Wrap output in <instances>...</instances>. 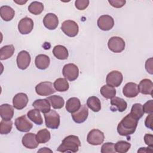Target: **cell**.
Masks as SVG:
<instances>
[{"instance_id":"1","label":"cell","mask_w":153,"mask_h":153,"mask_svg":"<svg viewBox=\"0 0 153 153\" xmlns=\"http://www.w3.org/2000/svg\"><path fill=\"white\" fill-rule=\"evenodd\" d=\"M137 123L138 120L128 114L118 124L117 131L120 135L123 136L131 135L135 132Z\"/></svg>"},{"instance_id":"2","label":"cell","mask_w":153,"mask_h":153,"mask_svg":"<svg viewBox=\"0 0 153 153\" xmlns=\"http://www.w3.org/2000/svg\"><path fill=\"white\" fill-rule=\"evenodd\" d=\"M80 146L81 142L79 137L75 135H69L63 139L57 151L61 152H76Z\"/></svg>"},{"instance_id":"3","label":"cell","mask_w":153,"mask_h":153,"mask_svg":"<svg viewBox=\"0 0 153 153\" xmlns=\"http://www.w3.org/2000/svg\"><path fill=\"white\" fill-rule=\"evenodd\" d=\"M45 126L51 129H57L60 125V115L54 110H50L44 114Z\"/></svg>"},{"instance_id":"4","label":"cell","mask_w":153,"mask_h":153,"mask_svg":"<svg viewBox=\"0 0 153 153\" xmlns=\"http://www.w3.org/2000/svg\"><path fill=\"white\" fill-rule=\"evenodd\" d=\"M61 29L66 35L69 37H74L78 33L79 27L75 21L68 20L62 23Z\"/></svg>"},{"instance_id":"5","label":"cell","mask_w":153,"mask_h":153,"mask_svg":"<svg viewBox=\"0 0 153 153\" xmlns=\"http://www.w3.org/2000/svg\"><path fill=\"white\" fill-rule=\"evenodd\" d=\"M62 74L66 79L69 81H73L76 79L79 75V69L75 64L68 63L63 66Z\"/></svg>"},{"instance_id":"6","label":"cell","mask_w":153,"mask_h":153,"mask_svg":"<svg viewBox=\"0 0 153 153\" xmlns=\"http://www.w3.org/2000/svg\"><path fill=\"white\" fill-rule=\"evenodd\" d=\"M105 139L104 133L99 129H93L89 131L87 137V142L92 145H101Z\"/></svg>"},{"instance_id":"7","label":"cell","mask_w":153,"mask_h":153,"mask_svg":"<svg viewBox=\"0 0 153 153\" xmlns=\"http://www.w3.org/2000/svg\"><path fill=\"white\" fill-rule=\"evenodd\" d=\"M108 46L111 51L118 53L124 50L126 44L123 38L119 36H112L108 40Z\"/></svg>"},{"instance_id":"8","label":"cell","mask_w":153,"mask_h":153,"mask_svg":"<svg viewBox=\"0 0 153 153\" xmlns=\"http://www.w3.org/2000/svg\"><path fill=\"white\" fill-rule=\"evenodd\" d=\"M53 83L49 81H44L39 83L35 87L37 94L42 96H47L56 92Z\"/></svg>"},{"instance_id":"9","label":"cell","mask_w":153,"mask_h":153,"mask_svg":"<svg viewBox=\"0 0 153 153\" xmlns=\"http://www.w3.org/2000/svg\"><path fill=\"white\" fill-rule=\"evenodd\" d=\"M123 80V74L118 71H112L106 76V82L107 85L113 87H119Z\"/></svg>"},{"instance_id":"10","label":"cell","mask_w":153,"mask_h":153,"mask_svg":"<svg viewBox=\"0 0 153 153\" xmlns=\"http://www.w3.org/2000/svg\"><path fill=\"white\" fill-rule=\"evenodd\" d=\"M14 124L16 128L21 132H28L33 127L32 123L25 115L17 118L15 120Z\"/></svg>"},{"instance_id":"11","label":"cell","mask_w":153,"mask_h":153,"mask_svg":"<svg viewBox=\"0 0 153 153\" xmlns=\"http://www.w3.org/2000/svg\"><path fill=\"white\" fill-rule=\"evenodd\" d=\"M31 58L29 53L25 50H22L19 53L17 56V65L20 69L25 70L27 68L30 63Z\"/></svg>"},{"instance_id":"12","label":"cell","mask_w":153,"mask_h":153,"mask_svg":"<svg viewBox=\"0 0 153 153\" xmlns=\"http://www.w3.org/2000/svg\"><path fill=\"white\" fill-rule=\"evenodd\" d=\"M88 115V109L86 105H82L80 108L76 112L72 113L71 116L76 123L80 124L84 123L87 118Z\"/></svg>"},{"instance_id":"13","label":"cell","mask_w":153,"mask_h":153,"mask_svg":"<svg viewBox=\"0 0 153 153\" xmlns=\"http://www.w3.org/2000/svg\"><path fill=\"white\" fill-rule=\"evenodd\" d=\"M33 28V20L27 17L22 19L18 24V29L22 35L29 34Z\"/></svg>"},{"instance_id":"14","label":"cell","mask_w":153,"mask_h":153,"mask_svg":"<svg viewBox=\"0 0 153 153\" xmlns=\"http://www.w3.org/2000/svg\"><path fill=\"white\" fill-rule=\"evenodd\" d=\"M97 26L102 30H111L114 25V19L109 15H102L97 20Z\"/></svg>"},{"instance_id":"15","label":"cell","mask_w":153,"mask_h":153,"mask_svg":"<svg viewBox=\"0 0 153 153\" xmlns=\"http://www.w3.org/2000/svg\"><path fill=\"white\" fill-rule=\"evenodd\" d=\"M28 103V97L24 93H19L16 94L13 99V107L18 110L23 109Z\"/></svg>"},{"instance_id":"16","label":"cell","mask_w":153,"mask_h":153,"mask_svg":"<svg viewBox=\"0 0 153 153\" xmlns=\"http://www.w3.org/2000/svg\"><path fill=\"white\" fill-rule=\"evenodd\" d=\"M22 142L25 148L30 149L36 148L39 145L36 139V135L33 133L25 134L22 138Z\"/></svg>"},{"instance_id":"17","label":"cell","mask_w":153,"mask_h":153,"mask_svg":"<svg viewBox=\"0 0 153 153\" xmlns=\"http://www.w3.org/2000/svg\"><path fill=\"white\" fill-rule=\"evenodd\" d=\"M44 26L49 30L55 29L59 25V19L57 16L53 13L47 14L43 19Z\"/></svg>"},{"instance_id":"18","label":"cell","mask_w":153,"mask_h":153,"mask_svg":"<svg viewBox=\"0 0 153 153\" xmlns=\"http://www.w3.org/2000/svg\"><path fill=\"white\" fill-rule=\"evenodd\" d=\"M139 93V91L138 85L134 82H128L124 86L123 88V93L126 97H135L137 96Z\"/></svg>"},{"instance_id":"19","label":"cell","mask_w":153,"mask_h":153,"mask_svg":"<svg viewBox=\"0 0 153 153\" xmlns=\"http://www.w3.org/2000/svg\"><path fill=\"white\" fill-rule=\"evenodd\" d=\"M111 105L112 111H118L120 112L124 111L127 107V103L123 99L115 96L111 99Z\"/></svg>"},{"instance_id":"20","label":"cell","mask_w":153,"mask_h":153,"mask_svg":"<svg viewBox=\"0 0 153 153\" xmlns=\"http://www.w3.org/2000/svg\"><path fill=\"white\" fill-rule=\"evenodd\" d=\"M138 88L139 92L143 94L152 95L153 91V84L149 79H143L141 80L138 85Z\"/></svg>"},{"instance_id":"21","label":"cell","mask_w":153,"mask_h":153,"mask_svg":"<svg viewBox=\"0 0 153 153\" xmlns=\"http://www.w3.org/2000/svg\"><path fill=\"white\" fill-rule=\"evenodd\" d=\"M0 115L4 120H11L14 115L13 107L8 103L1 105L0 106Z\"/></svg>"},{"instance_id":"22","label":"cell","mask_w":153,"mask_h":153,"mask_svg":"<svg viewBox=\"0 0 153 153\" xmlns=\"http://www.w3.org/2000/svg\"><path fill=\"white\" fill-rule=\"evenodd\" d=\"M50 59L49 57L45 54H39L36 56L35 63L36 67L41 70L46 69L50 65Z\"/></svg>"},{"instance_id":"23","label":"cell","mask_w":153,"mask_h":153,"mask_svg":"<svg viewBox=\"0 0 153 153\" xmlns=\"http://www.w3.org/2000/svg\"><path fill=\"white\" fill-rule=\"evenodd\" d=\"M32 106L43 114L51 110V105L47 99H36L33 102Z\"/></svg>"},{"instance_id":"24","label":"cell","mask_w":153,"mask_h":153,"mask_svg":"<svg viewBox=\"0 0 153 153\" xmlns=\"http://www.w3.org/2000/svg\"><path fill=\"white\" fill-rule=\"evenodd\" d=\"M15 15L14 10L10 6L3 5L0 8V16L5 22L11 20Z\"/></svg>"},{"instance_id":"25","label":"cell","mask_w":153,"mask_h":153,"mask_svg":"<svg viewBox=\"0 0 153 153\" xmlns=\"http://www.w3.org/2000/svg\"><path fill=\"white\" fill-rule=\"evenodd\" d=\"M81 102L77 97L69 98L66 103V109L69 113H74L77 111L81 107Z\"/></svg>"},{"instance_id":"26","label":"cell","mask_w":153,"mask_h":153,"mask_svg":"<svg viewBox=\"0 0 153 153\" xmlns=\"http://www.w3.org/2000/svg\"><path fill=\"white\" fill-rule=\"evenodd\" d=\"M53 54L55 57L59 60H66L69 56L67 48L62 45H56L53 49Z\"/></svg>"},{"instance_id":"27","label":"cell","mask_w":153,"mask_h":153,"mask_svg":"<svg viewBox=\"0 0 153 153\" xmlns=\"http://www.w3.org/2000/svg\"><path fill=\"white\" fill-rule=\"evenodd\" d=\"M47 99L49 101L51 106L56 109H61L65 104L64 99L62 97L57 95H53L48 97Z\"/></svg>"},{"instance_id":"28","label":"cell","mask_w":153,"mask_h":153,"mask_svg":"<svg viewBox=\"0 0 153 153\" xmlns=\"http://www.w3.org/2000/svg\"><path fill=\"white\" fill-rule=\"evenodd\" d=\"M27 116L29 120L36 125H42L43 123V120L40 111L36 108L29 111L27 113Z\"/></svg>"},{"instance_id":"29","label":"cell","mask_w":153,"mask_h":153,"mask_svg":"<svg viewBox=\"0 0 153 153\" xmlns=\"http://www.w3.org/2000/svg\"><path fill=\"white\" fill-rule=\"evenodd\" d=\"M87 106L95 112H97L101 109L100 100L96 96L89 97L87 100Z\"/></svg>"},{"instance_id":"30","label":"cell","mask_w":153,"mask_h":153,"mask_svg":"<svg viewBox=\"0 0 153 153\" xmlns=\"http://www.w3.org/2000/svg\"><path fill=\"white\" fill-rule=\"evenodd\" d=\"M14 47L13 45H7L0 49V59L1 60L10 58L14 53Z\"/></svg>"},{"instance_id":"31","label":"cell","mask_w":153,"mask_h":153,"mask_svg":"<svg viewBox=\"0 0 153 153\" xmlns=\"http://www.w3.org/2000/svg\"><path fill=\"white\" fill-rule=\"evenodd\" d=\"M100 92L102 96L107 99H111L116 95V90L115 88L109 85H103L100 88Z\"/></svg>"},{"instance_id":"32","label":"cell","mask_w":153,"mask_h":153,"mask_svg":"<svg viewBox=\"0 0 153 153\" xmlns=\"http://www.w3.org/2000/svg\"><path fill=\"white\" fill-rule=\"evenodd\" d=\"M53 85L55 89L57 91L60 92L66 91L69 89V83L67 81L66 79L63 78H59L56 79L53 84Z\"/></svg>"},{"instance_id":"33","label":"cell","mask_w":153,"mask_h":153,"mask_svg":"<svg viewBox=\"0 0 153 153\" xmlns=\"http://www.w3.org/2000/svg\"><path fill=\"white\" fill-rule=\"evenodd\" d=\"M50 133L46 128L40 130L36 134V139L39 143H45L48 142L50 139Z\"/></svg>"},{"instance_id":"34","label":"cell","mask_w":153,"mask_h":153,"mask_svg":"<svg viewBox=\"0 0 153 153\" xmlns=\"http://www.w3.org/2000/svg\"><path fill=\"white\" fill-rule=\"evenodd\" d=\"M28 10L30 13L34 15H39L44 10V5L42 2L33 1L29 5Z\"/></svg>"},{"instance_id":"35","label":"cell","mask_w":153,"mask_h":153,"mask_svg":"<svg viewBox=\"0 0 153 153\" xmlns=\"http://www.w3.org/2000/svg\"><path fill=\"white\" fill-rule=\"evenodd\" d=\"M133 117L139 120L144 114V112L143 111L142 105L140 103H134L133 105L131 112L130 113Z\"/></svg>"},{"instance_id":"36","label":"cell","mask_w":153,"mask_h":153,"mask_svg":"<svg viewBox=\"0 0 153 153\" xmlns=\"http://www.w3.org/2000/svg\"><path fill=\"white\" fill-rule=\"evenodd\" d=\"M115 151L118 153H126L131 147V144L124 140L118 141L114 144Z\"/></svg>"},{"instance_id":"37","label":"cell","mask_w":153,"mask_h":153,"mask_svg":"<svg viewBox=\"0 0 153 153\" xmlns=\"http://www.w3.org/2000/svg\"><path fill=\"white\" fill-rule=\"evenodd\" d=\"M13 122L11 120H2L0 123V133L1 134H7L11 131Z\"/></svg>"},{"instance_id":"38","label":"cell","mask_w":153,"mask_h":153,"mask_svg":"<svg viewBox=\"0 0 153 153\" xmlns=\"http://www.w3.org/2000/svg\"><path fill=\"white\" fill-rule=\"evenodd\" d=\"M115 152L114 143L112 142L105 143L101 147L102 153H115Z\"/></svg>"},{"instance_id":"39","label":"cell","mask_w":153,"mask_h":153,"mask_svg":"<svg viewBox=\"0 0 153 153\" xmlns=\"http://www.w3.org/2000/svg\"><path fill=\"white\" fill-rule=\"evenodd\" d=\"M89 3L88 0H76L75 2V6L79 10H84L88 6Z\"/></svg>"},{"instance_id":"40","label":"cell","mask_w":153,"mask_h":153,"mask_svg":"<svg viewBox=\"0 0 153 153\" xmlns=\"http://www.w3.org/2000/svg\"><path fill=\"white\" fill-rule=\"evenodd\" d=\"M142 108L144 113H146L148 114H153V100H149L147 101L142 106Z\"/></svg>"},{"instance_id":"41","label":"cell","mask_w":153,"mask_h":153,"mask_svg":"<svg viewBox=\"0 0 153 153\" xmlns=\"http://www.w3.org/2000/svg\"><path fill=\"white\" fill-rule=\"evenodd\" d=\"M108 2L111 6L119 8L123 7L125 5L126 1L125 0H109Z\"/></svg>"},{"instance_id":"42","label":"cell","mask_w":153,"mask_h":153,"mask_svg":"<svg viewBox=\"0 0 153 153\" xmlns=\"http://www.w3.org/2000/svg\"><path fill=\"white\" fill-rule=\"evenodd\" d=\"M144 142L149 147H153V135L152 134H146L144 136Z\"/></svg>"},{"instance_id":"43","label":"cell","mask_w":153,"mask_h":153,"mask_svg":"<svg viewBox=\"0 0 153 153\" xmlns=\"http://www.w3.org/2000/svg\"><path fill=\"white\" fill-rule=\"evenodd\" d=\"M152 120H153V115H152V114H149L146 119H145V126L151 129V130H153V128H152Z\"/></svg>"},{"instance_id":"44","label":"cell","mask_w":153,"mask_h":153,"mask_svg":"<svg viewBox=\"0 0 153 153\" xmlns=\"http://www.w3.org/2000/svg\"><path fill=\"white\" fill-rule=\"evenodd\" d=\"M145 69L146 71L149 73L150 74H153V69H152V58L151 57L148 59L145 62Z\"/></svg>"},{"instance_id":"45","label":"cell","mask_w":153,"mask_h":153,"mask_svg":"<svg viewBox=\"0 0 153 153\" xmlns=\"http://www.w3.org/2000/svg\"><path fill=\"white\" fill-rule=\"evenodd\" d=\"M152 148L151 147H143V148H140L138 151L137 152H152L153 150L152 149Z\"/></svg>"},{"instance_id":"46","label":"cell","mask_w":153,"mask_h":153,"mask_svg":"<svg viewBox=\"0 0 153 153\" xmlns=\"http://www.w3.org/2000/svg\"><path fill=\"white\" fill-rule=\"evenodd\" d=\"M52 152V151L51 150H50V149H49L48 148H46V147H44V148H42L41 149H39L38 151V152Z\"/></svg>"},{"instance_id":"47","label":"cell","mask_w":153,"mask_h":153,"mask_svg":"<svg viewBox=\"0 0 153 153\" xmlns=\"http://www.w3.org/2000/svg\"><path fill=\"white\" fill-rule=\"evenodd\" d=\"M14 2H16L17 4H20V5H23V4H25V3H26V2H27V1H14Z\"/></svg>"}]
</instances>
